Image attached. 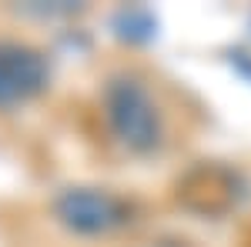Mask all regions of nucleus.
<instances>
[{"label":"nucleus","mask_w":251,"mask_h":247,"mask_svg":"<svg viewBox=\"0 0 251 247\" xmlns=\"http://www.w3.org/2000/svg\"><path fill=\"white\" fill-rule=\"evenodd\" d=\"M44 84H47V67L40 54L17 44H0V104L27 100Z\"/></svg>","instance_id":"2"},{"label":"nucleus","mask_w":251,"mask_h":247,"mask_svg":"<svg viewBox=\"0 0 251 247\" xmlns=\"http://www.w3.org/2000/svg\"><path fill=\"white\" fill-rule=\"evenodd\" d=\"M111 120H114L117 134L124 144L131 147H151L157 140V117L148 94L134 87V84H124L111 94Z\"/></svg>","instance_id":"1"},{"label":"nucleus","mask_w":251,"mask_h":247,"mask_svg":"<svg viewBox=\"0 0 251 247\" xmlns=\"http://www.w3.org/2000/svg\"><path fill=\"white\" fill-rule=\"evenodd\" d=\"M57 210L64 224L80 234H104L114 224H121V204L100 190H71Z\"/></svg>","instance_id":"3"}]
</instances>
